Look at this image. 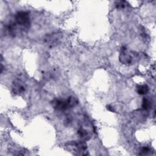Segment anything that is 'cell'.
<instances>
[{
    "mask_svg": "<svg viewBox=\"0 0 156 156\" xmlns=\"http://www.w3.org/2000/svg\"><path fill=\"white\" fill-rule=\"evenodd\" d=\"M107 109L108 110L110 111V112H115L114 108H113L112 105H107Z\"/></svg>",
    "mask_w": 156,
    "mask_h": 156,
    "instance_id": "cell-12",
    "label": "cell"
},
{
    "mask_svg": "<svg viewBox=\"0 0 156 156\" xmlns=\"http://www.w3.org/2000/svg\"><path fill=\"white\" fill-rule=\"evenodd\" d=\"M136 91L138 94L144 95L149 91V87L146 84L137 85L136 87Z\"/></svg>",
    "mask_w": 156,
    "mask_h": 156,
    "instance_id": "cell-7",
    "label": "cell"
},
{
    "mask_svg": "<svg viewBox=\"0 0 156 156\" xmlns=\"http://www.w3.org/2000/svg\"><path fill=\"white\" fill-rule=\"evenodd\" d=\"M150 152V149L148 147H143L142 149L140 150V155H143V154H147Z\"/></svg>",
    "mask_w": 156,
    "mask_h": 156,
    "instance_id": "cell-11",
    "label": "cell"
},
{
    "mask_svg": "<svg viewBox=\"0 0 156 156\" xmlns=\"http://www.w3.org/2000/svg\"><path fill=\"white\" fill-rule=\"evenodd\" d=\"M62 38V35L59 32H53L48 34L43 38V42L49 47L56 46L60 41Z\"/></svg>",
    "mask_w": 156,
    "mask_h": 156,
    "instance_id": "cell-4",
    "label": "cell"
},
{
    "mask_svg": "<svg viewBox=\"0 0 156 156\" xmlns=\"http://www.w3.org/2000/svg\"><path fill=\"white\" fill-rule=\"evenodd\" d=\"M119 60L121 63L126 65H132L133 63V57L131 55L130 52L128 51L127 48L124 46L121 48Z\"/></svg>",
    "mask_w": 156,
    "mask_h": 156,
    "instance_id": "cell-5",
    "label": "cell"
},
{
    "mask_svg": "<svg viewBox=\"0 0 156 156\" xmlns=\"http://www.w3.org/2000/svg\"><path fill=\"white\" fill-rule=\"evenodd\" d=\"M67 147H71L75 150L76 152H78V154L80 155H88V153L87 152L88 146L86 142L84 140L79 141H71L66 144Z\"/></svg>",
    "mask_w": 156,
    "mask_h": 156,
    "instance_id": "cell-3",
    "label": "cell"
},
{
    "mask_svg": "<svg viewBox=\"0 0 156 156\" xmlns=\"http://www.w3.org/2000/svg\"><path fill=\"white\" fill-rule=\"evenodd\" d=\"M126 1H115V5H116V7L117 9H124L126 7Z\"/></svg>",
    "mask_w": 156,
    "mask_h": 156,
    "instance_id": "cell-10",
    "label": "cell"
},
{
    "mask_svg": "<svg viewBox=\"0 0 156 156\" xmlns=\"http://www.w3.org/2000/svg\"><path fill=\"white\" fill-rule=\"evenodd\" d=\"M77 134L78 135H79V136L84 141H87L90 138V135H88V131L82 128H80L78 130H77Z\"/></svg>",
    "mask_w": 156,
    "mask_h": 156,
    "instance_id": "cell-8",
    "label": "cell"
},
{
    "mask_svg": "<svg viewBox=\"0 0 156 156\" xmlns=\"http://www.w3.org/2000/svg\"><path fill=\"white\" fill-rule=\"evenodd\" d=\"M13 23L19 32H26L30 27V19L29 13L25 11L16 12L14 16Z\"/></svg>",
    "mask_w": 156,
    "mask_h": 156,
    "instance_id": "cell-1",
    "label": "cell"
},
{
    "mask_svg": "<svg viewBox=\"0 0 156 156\" xmlns=\"http://www.w3.org/2000/svg\"><path fill=\"white\" fill-rule=\"evenodd\" d=\"M79 101L77 98L71 96L66 99H61L55 98L51 101V105L52 107L58 111H65L69 110L73 107L77 105Z\"/></svg>",
    "mask_w": 156,
    "mask_h": 156,
    "instance_id": "cell-2",
    "label": "cell"
},
{
    "mask_svg": "<svg viewBox=\"0 0 156 156\" xmlns=\"http://www.w3.org/2000/svg\"><path fill=\"white\" fill-rule=\"evenodd\" d=\"M151 103L148 99H147L146 98H144L143 99L141 107L143 110H147L151 108Z\"/></svg>",
    "mask_w": 156,
    "mask_h": 156,
    "instance_id": "cell-9",
    "label": "cell"
},
{
    "mask_svg": "<svg viewBox=\"0 0 156 156\" xmlns=\"http://www.w3.org/2000/svg\"><path fill=\"white\" fill-rule=\"evenodd\" d=\"M12 88L13 92L15 94H20L25 91L26 85L22 80L20 79H16L12 82Z\"/></svg>",
    "mask_w": 156,
    "mask_h": 156,
    "instance_id": "cell-6",
    "label": "cell"
}]
</instances>
